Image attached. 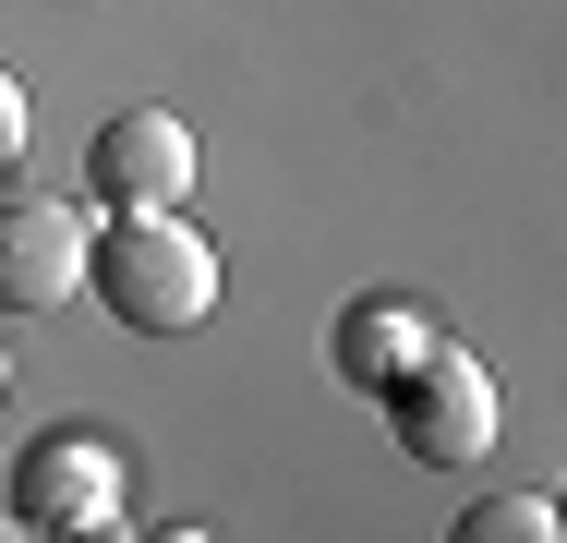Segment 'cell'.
Here are the masks:
<instances>
[{
  "label": "cell",
  "instance_id": "obj_5",
  "mask_svg": "<svg viewBox=\"0 0 567 543\" xmlns=\"http://www.w3.org/2000/svg\"><path fill=\"white\" fill-rule=\"evenodd\" d=\"M12 508H24L49 543H110V520H121V447L110 434H37Z\"/></svg>",
  "mask_w": 567,
  "mask_h": 543
},
{
  "label": "cell",
  "instance_id": "obj_10",
  "mask_svg": "<svg viewBox=\"0 0 567 543\" xmlns=\"http://www.w3.org/2000/svg\"><path fill=\"white\" fill-rule=\"evenodd\" d=\"M157 543H206V532H157Z\"/></svg>",
  "mask_w": 567,
  "mask_h": 543
},
{
  "label": "cell",
  "instance_id": "obj_1",
  "mask_svg": "<svg viewBox=\"0 0 567 543\" xmlns=\"http://www.w3.org/2000/svg\"><path fill=\"white\" fill-rule=\"evenodd\" d=\"M85 290H97L121 326H145V338H182V326L218 315V242H206L182 206H157V217H110V242H97Z\"/></svg>",
  "mask_w": 567,
  "mask_h": 543
},
{
  "label": "cell",
  "instance_id": "obj_4",
  "mask_svg": "<svg viewBox=\"0 0 567 543\" xmlns=\"http://www.w3.org/2000/svg\"><path fill=\"white\" fill-rule=\"evenodd\" d=\"M85 266H97V217L85 206H49V194H12L0 206V303L12 315L85 303Z\"/></svg>",
  "mask_w": 567,
  "mask_h": 543
},
{
  "label": "cell",
  "instance_id": "obj_2",
  "mask_svg": "<svg viewBox=\"0 0 567 543\" xmlns=\"http://www.w3.org/2000/svg\"><path fill=\"white\" fill-rule=\"evenodd\" d=\"M374 399H386V423H399V447H411L423 471H483V459H495V423H507L495 362H471V350H447V338H423Z\"/></svg>",
  "mask_w": 567,
  "mask_h": 543
},
{
  "label": "cell",
  "instance_id": "obj_3",
  "mask_svg": "<svg viewBox=\"0 0 567 543\" xmlns=\"http://www.w3.org/2000/svg\"><path fill=\"white\" fill-rule=\"evenodd\" d=\"M85 194L110 217H157L194 194V121L182 109H110L97 145H85Z\"/></svg>",
  "mask_w": 567,
  "mask_h": 543
},
{
  "label": "cell",
  "instance_id": "obj_7",
  "mask_svg": "<svg viewBox=\"0 0 567 543\" xmlns=\"http://www.w3.org/2000/svg\"><path fill=\"white\" fill-rule=\"evenodd\" d=\"M447 543H567V520H556V495L495 483V495H471V508H458V532H447Z\"/></svg>",
  "mask_w": 567,
  "mask_h": 543
},
{
  "label": "cell",
  "instance_id": "obj_6",
  "mask_svg": "<svg viewBox=\"0 0 567 543\" xmlns=\"http://www.w3.org/2000/svg\"><path fill=\"white\" fill-rule=\"evenodd\" d=\"M411 350H423V315H411L399 290H362V303L327 326V362H339V387H386Z\"/></svg>",
  "mask_w": 567,
  "mask_h": 543
},
{
  "label": "cell",
  "instance_id": "obj_11",
  "mask_svg": "<svg viewBox=\"0 0 567 543\" xmlns=\"http://www.w3.org/2000/svg\"><path fill=\"white\" fill-rule=\"evenodd\" d=\"M0 387H12V362H0Z\"/></svg>",
  "mask_w": 567,
  "mask_h": 543
},
{
  "label": "cell",
  "instance_id": "obj_8",
  "mask_svg": "<svg viewBox=\"0 0 567 543\" xmlns=\"http://www.w3.org/2000/svg\"><path fill=\"white\" fill-rule=\"evenodd\" d=\"M0 157H24V85L0 73Z\"/></svg>",
  "mask_w": 567,
  "mask_h": 543
},
{
  "label": "cell",
  "instance_id": "obj_9",
  "mask_svg": "<svg viewBox=\"0 0 567 543\" xmlns=\"http://www.w3.org/2000/svg\"><path fill=\"white\" fill-rule=\"evenodd\" d=\"M0 543H49V532H37V520H24V508H0Z\"/></svg>",
  "mask_w": 567,
  "mask_h": 543
}]
</instances>
